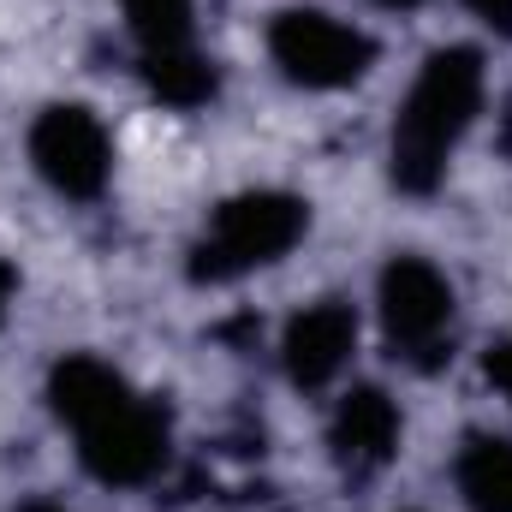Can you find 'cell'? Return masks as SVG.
I'll return each mask as SVG.
<instances>
[{
    "label": "cell",
    "instance_id": "6da1fadb",
    "mask_svg": "<svg viewBox=\"0 0 512 512\" xmlns=\"http://www.w3.org/2000/svg\"><path fill=\"white\" fill-rule=\"evenodd\" d=\"M48 405L54 417L78 435V459L96 483L108 489H143L161 477L167 465V411L143 393H131V382L102 364V358H60L48 376Z\"/></svg>",
    "mask_w": 512,
    "mask_h": 512
},
{
    "label": "cell",
    "instance_id": "7a4b0ae2",
    "mask_svg": "<svg viewBox=\"0 0 512 512\" xmlns=\"http://www.w3.org/2000/svg\"><path fill=\"white\" fill-rule=\"evenodd\" d=\"M477 114H483V54L435 48L393 120V185L429 197L447 179V155L465 143Z\"/></svg>",
    "mask_w": 512,
    "mask_h": 512
},
{
    "label": "cell",
    "instance_id": "3957f363",
    "mask_svg": "<svg viewBox=\"0 0 512 512\" xmlns=\"http://www.w3.org/2000/svg\"><path fill=\"white\" fill-rule=\"evenodd\" d=\"M304 233H310V203L304 197H292V191H239L209 215L203 239L191 245V280H203V286L245 280L256 268L280 262Z\"/></svg>",
    "mask_w": 512,
    "mask_h": 512
},
{
    "label": "cell",
    "instance_id": "277c9868",
    "mask_svg": "<svg viewBox=\"0 0 512 512\" xmlns=\"http://www.w3.org/2000/svg\"><path fill=\"white\" fill-rule=\"evenodd\" d=\"M453 286L423 256H393L382 268V334L399 364L441 370L453 358Z\"/></svg>",
    "mask_w": 512,
    "mask_h": 512
},
{
    "label": "cell",
    "instance_id": "5b68a950",
    "mask_svg": "<svg viewBox=\"0 0 512 512\" xmlns=\"http://www.w3.org/2000/svg\"><path fill=\"white\" fill-rule=\"evenodd\" d=\"M268 54L280 66L286 84L298 90H352L370 66H376V42L316 6H292L268 24Z\"/></svg>",
    "mask_w": 512,
    "mask_h": 512
},
{
    "label": "cell",
    "instance_id": "8992f818",
    "mask_svg": "<svg viewBox=\"0 0 512 512\" xmlns=\"http://www.w3.org/2000/svg\"><path fill=\"white\" fill-rule=\"evenodd\" d=\"M30 161L72 203H96L108 191V179H114L108 126L90 108H78V102H54V108L36 114V126H30Z\"/></svg>",
    "mask_w": 512,
    "mask_h": 512
},
{
    "label": "cell",
    "instance_id": "52a82bcc",
    "mask_svg": "<svg viewBox=\"0 0 512 512\" xmlns=\"http://www.w3.org/2000/svg\"><path fill=\"white\" fill-rule=\"evenodd\" d=\"M352 352H358V310L346 298L304 304L286 322V334H280V370H286V382L310 387V393L340 382V370L352 364Z\"/></svg>",
    "mask_w": 512,
    "mask_h": 512
},
{
    "label": "cell",
    "instance_id": "ba28073f",
    "mask_svg": "<svg viewBox=\"0 0 512 512\" xmlns=\"http://www.w3.org/2000/svg\"><path fill=\"white\" fill-rule=\"evenodd\" d=\"M399 405L387 399L382 387H352L340 405H334V423H328V453L346 477H376L393 465L399 453Z\"/></svg>",
    "mask_w": 512,
    "mask_h": 512
},
{
    "label": "cell",
    "instance_id": "9c48e42d",
    "mask_svg": "<svg viewBox=\"0 0 512 512\" xmlns=\"http://www.w3.org/2000/svg\"><path fill=\"white\" fill-rule=\"evenodd\" d=\"M137 66H143L149 96L167 102V108H203V102L215 96V84H221L215 66H209L191 42H179V48H143Z\"/></svg>",
    "mask_w": 512,
    "mask_h": 512
},
{
    "label": "cell",
    "instance_id": "30bf717a",
    "mask_svg": "<svg viewBox=\"0 0 512 512\" xmlns=\"http://www.w3.org/2000/svg\"><path fill=\"white\" fill-rule=\"evenodd\" d=\"M459 495L471 512H512V441L471 435L459 453Z\"/></svg>",
    "mask_w": 512,
    "mask_h": 512
},
{
    "label": "cell",
    "instance_id": "8fae6325",
    "mask_svg": "<svg viewBox=\"0 0 512 512\" xmlns=\"http://www.w3.org/2000/svg\"><path fill=\"white\" fill-rule=\"evenodd\" d=\"M137 48H179L191 42V6L197 0H120Z\"/></svg>",
    "mask_w": 512,
    "mask_h": 512
},
{
    "label": "cell",
    "instance_id": "7c38bea8",
    "mask_svg": "<svg viewBox=\"0 0 512 512\" xmlns=\"http://www.w3.org/2000/svg\"><path fill=\"white\" fill-rule=\"evenodd\" d=\"M483 370H489V382H495V387H501V393L512 399V340H501V346H489Z\"/></svg>",
    "mask_w": 512,
    "mask_h": 512
},
{
    "label": "cell",
    "instance_id": "4fadbf2b",
    "mask_svg": "<svg viewBox=\"0 0 512 512\" xmlns=\"http://www.w3.org/2000/svg\"><path fill=\"white\" fill-rule=\"evenodd\" d=\"M489 30H501V36H512V0H465Z\"/></svg>",
    "mask_w": 512,
    "mask_h": 512
},
{
    "label": "cell",
    "instance_id": "5bb4252c",
    "mask_svg": "<svg viewBox=\"0 0 512 512\" xmlns=\"http://www.w3.org/2000/svg\"><path fill=\"white\" fill-rule=\"evenodd\" d=\"M12 292H18V268H12V262H0V322H6V304H12Z\"/></svg>",
    "mask_w": 512,
    "mask_h": 512
},
{
    "label": "cell",
    "instance_id": "9a60e30c",
    "mask_svg": "<svg viewBox=\"0 0 512 512\" xmlns=\"http://www.w3.org/2000/svg\"><path fill=\"white\" fill-rule=\"evenodd\" d=\"M376 6H387V12H411V6H423V0H376Z\"/></svg>",
    "mask_w": 512,
    "mask_h": 512
},
{
    "label": "cell",
    "instance_id": "2e32d148",
    "mask_svg": "<svg viewBox=\"0 0 512 512\" xmlns=\"http://www.w3.org/2000/svg\"><path fill=\"white\" fill-rule=\"evenodd\" d=\"M24 512H66V507H54V501H30Z\"/></svg>",
    "mask_w": 512,
    "mask_h": 512
},
{
    "label": "cell",
    "instance_id": "e0dca14e",
    "mask_svg": "<svg viewBox=\"0 0 512 512\" xmlns=\"http://www.w3.org/2000/svg\"><path fill=\"white\" fill-rule=\"evenodd\" d=\"M507 149H512V131H507Z\"/></svg>",
    "mask_w": 512,
    "mask_h": 512
}]
</instances>
